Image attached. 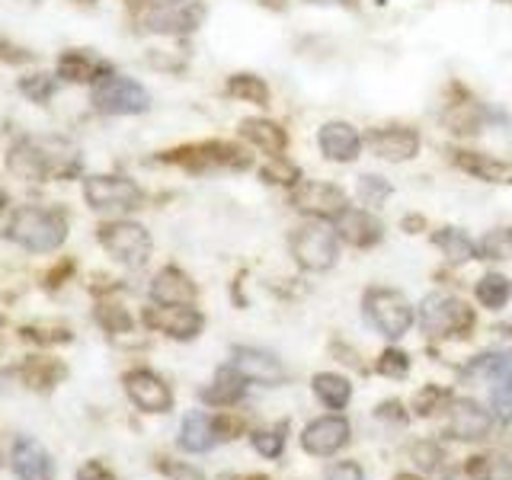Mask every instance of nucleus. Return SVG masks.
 Returning a JSON list of instances; mask_svg holds the SVG:
<instances>
[{
    "instance_id": "obj_1",
    "label": "nucleus",
    "mask_w": 512,
    "mask_h": 480,
    "mask_svg": "<svg viewBox=\"0 0 512 480\" xmlns=\"http://www.w3.org/2000/svg\"><path fill=\"white\" fill-rule=\"evenodd\" d=\"M7 237L32 253H52L68 237V221L61 212H45V208H20L13 215Z\"/></svg>"
},
{
    "instance_id": "obj_2",
    "label": "nucleus",
    "mask_w": 512,
    "mask_h": 480,
    "mask_svg": "<svg viewBox=\"0 0 512 480\" xmlns=\"http://www.w3.org/2000/svg\"><path fill=\"white\" fill-rule=\"evenodd\" d=\"M292 253L301 269L324 272L340 260V234H336V228H327V224H320V221L304 224L292 237Z\"/></svg>"
},
{
    "instance_id": "obj_3",
    "label": "nucleus",
    "mask_w": 512,
    "mask_h": 480,
    "mask_svg": "<svg viewBox=\"0 0 512 480\" xmlns=\"http://www.w3.org/2000/svg\"><path fill=\"white\" fill-rule=\"evenodd\" d=\"M93 103H96V109L112 112V116H135V112H144L151 106V96L132 77L106 74V77L96 80Z\"/></svg>"
},
{
    "instance_id": "obj_4",
    "label": "nucleus",
    "mask_w": 512,
    "mask_h": 480,
    "mask_svg": "<svg viewBox=\"0 0 512 480\" xmlns=\"http://www.w3.org/2000/svg\"><path fill=\"white\" fill-rule=\"evenodd\" d=\"M365 311L372 317V324L384 336H391V340L404 336L413 327V317H416L410 301L400 292H391V288H372V292L365 295Z\"/></svg>"
},
{
    "instance_id": "obj_5",
    "label": "nucleus",
    "mask_w": 512,
    "mask_h": 480,
    "mask_svg": "<svg viewBox=\"0 0 512 480\" xmlns=\"http://www.w3.org/2000/svg\"><path fill=\"white\" fill-rule=\"evenodd\" d=\"M100 244L125 266H144L151 256V237L135 221H112L100 228Z\"/></svg>"
},
{
    "instance_id": "obj_6",
    "label": "nucleus",
    "mask_w": 512,
    "mask_h": 480,
    "mask_svg": "<svg viewBox=\"0 0 512 480\" xmlns=\"http://www.w3.org/2000/svg\"><path fill=\"white\" fill-rule=\"evenodd\" d=\"M420 327L429 336H445V333H458L471 327V311L452 295H429L420 304Z\"/></svg>"
},
{
    "instance_id": "obj_7",
    "label": "nucleus",
    "mask_w": 512,
    "mask_h": 480,
    "mask_svg": "<svg viewBox=\"0 0 512 480\" xmlns=\"http://www.w3.org/2000/svg\"><path fill=\"white\" fill-rule=\"evenodd\" d=\"M84 196L90 208H100V212H125L141 202V189L125 176H90L84 183Z\"/></svg>"
},
{
    "instance_id": "obj_8",
    "label": "nucleus",
    "mask_w": 512,
    "mask_h": 480,
    "mask_svg": "<svg viewBox=\"0 0 512 480\" xmlns=\"http://www.w3.org/2000/svg\"><path fill=\"white\" fill-rule=\"evenodd\" d=\"M474 372H484L490 378V404L500 420H512V352H493L480 356Z\"/></svg>"
},
{
    "instance_id": "obj_9",
    "label": "nucleus",
    "mask_w": 512,
    "mask_h": 480,
    "mask_svg": "<svg viewBox=\"0 0 512 480\" xmlns=\"http://www.w3.org/2000/svg\"><path fill=\"white\" fill-rule=\"evenodd\" d=\"M292 205L304 215H314V218H336L346 208V192L340 186H330V183H298L292 192Z\"/></svg>"
},
{
    "instance_id": "obj_10",
    "label": "nucleus",
    "mask_w": 512,
    "mask_h": 480,
    "mask_svg": "<svg viewBox=\"0 0 512 480\" xmlns=\"http://www.w3.org/2000/svg\"><path fill=\"white\" fill-rule=\"evenodd\" d=\"M144 320H148V327L173 336V340H192L202 330V314L189 304H157L144 314Z\"/></svg>"
},
{
    "instance_id": "obj_11",
    "label": "nucleus",
    "mask_w": 512,
    "mask_h": 480,
    "mask_svg": "<svg viewBox=\"0 0 512 480\" xmlns=\"http://www.w3.org/2000/svg\"><path fill=\"white\" fill-rule=\"evenodd\" d=\"M125 391L135 400V407L144 413H167L173 407L170 388L154 372H148V368H138V372L125 375Z\"/></svg>"
},
{
    "instance_id": "obj_12",
    "label": "nucleus",
    "mask_w": 512,
    "mask_h": 480,
    "mask_svg": "<svg viewBox=\"0 0 512 480\" xmlns=\"http://www.w3.org/2000/svg\"><path fill=\"white\" fill-rule=\"evenodd\" d=\"M13 471L20 480H55V461L45 452L42 442L20 436L13 442Z\"/></svg>"
},
{
    "instance_id": "obj_13",
    "label": "nucleus",
    "mask_w": 512,
    "mask_h": 480,
    "mask_svg": "<svg viewBox=\"0 0 512 480\" xmlns=\"http://www.w3.org/2000/svg\"><path fill=\"white\" fill-rule=\"evenodd\" d=\"M346 442H349V423L343 420V416H324V420H314L301 436L304 452L320 455V458L336 455Z\"/></svg>"
},
{
    "instance_id": "obj_14",
    "label": "nucleus",
    "mask_w": 512,
    "mask_h": 480,
    "mask_svg": "<svg viewBox=\"0 0 512 480\" xmlns=\"http://www.w3.org/2000/svg\"><path fill=\"white\" fill-rule=\"evenodd\" d=\"M231 365L237 368L240 375L247 381H260V384H282L285 381V368L282 362L272 356V352L263 349H250V346H240L234 349V359Z\"/></svg>"
},
{
    "instance_id": "obj_15",
    "label": "nucleus",
    "mask_w": 512,
    "mask_h": 480,
    "mask_svg": "<svg viewBox=\"0 0 512 480\" xmlns=\"http://www.w3.org/2000/svg\"><path fill=\"white\" fill-rule=\"evenodd\" d=\"M317 144H320V151H324L327 160L349 164V160H356L362 151V135L349 122H327L324 128H320Z\"/></svg>"
},
{
    "instance_id": "obj_16",
    "label": "nucleus",
    "mask_w": 512,
    "mask_h": 480,
    "mask_svg": "<svg viewBox=\"0 0 512 480\" xmlns=\"http://www.w3.org/2000/svg\"><path fill=\"white\" fill-rule=\"evenodd\" d=\"M493 426V416L474 404V400H455L452 410H448V432H452L455 439H468V442H477L484 439Z\"/></svg>"
},
{
    "instance_id": "obj_17",
    "label": "nucleus",
    "mask_w": 512,
    "mask_h": 480,
    "mask_svg": "<svg viewBox=\"0 0 512 480\" xmlns=\"http://www.w3.org/2000/svg\"><path fill=\"white\" fill-rule=\"evenodd\" d=\"M336 234L349 240L352 247H372L381 240V221L365 212V208H352L346 205L340 215H336Z\"/></svg>"
},
{
    "instance_id": "obj_18",
    "label": "nucleus",
    "mask_w": 512,
    "mask_h": 480,
    "mask_svg": "<svg viewBox=\"0 0 512 480\" xmlns=\"http://www.w3.org/2000/svg\"><path fill=\"white\" fill-rule=\"evenodd\" d=\"M368 148L378 157L400 164V160H410L420 151V135L410 132V128H378V132L368 138Z\"/></svg>"
},
{
    "instance_id": "obj_19",
    "label": "nucleus",
    "mask_w": 512,
    "mask_h": 480,
    "mask_svg": "<svg viewBox=\"0 0 512 480\" xmlns=\"http://www.w3.org/2000/svg\"><path fill=\"white\" fill-rule=\"evenodd\" d=\"M7 167H10L13 176H20V180H45V176L52 173L42 141H20V144H13L10 157H7Z\"/></svg>"
},
{
    "instance_id": "obj_20",
    "label": "nucleus",
    "mask_w": 512,
    "mask_h": 480,
    "mask_svg": "<svg viewBox=\"0 0 512 480\" xmlns=\"http://www.w3.org/2000/svg\"><path fill=\"white\" fill-rule=\"evenodd\" d=\"M202 10L192 7L189 0L180 7H151L148 13H144V23H148V29L154 32H189L196 29Z\"/></svg>"
},
{
    "instance_id": "obj_21",
    "label": "nucleus",
    "mask_w": 512,
    "mask_h": 480,
    "mask_svg": "<svg viewBox=\"0 0 512 480\" xmlns=\"http://www.w3.org/2000/svg\"><path fill=\"white\" fill-rule=\"evenodd\" d=\"M151 295L157 304H192V298H196V285H192L180 269H164V272H157Z\"/></svg>"
},
{
    "instance_id": "obj_22",
    "label": "nucleus",
    "mask_w": 512,
    "mask_h": 480,
    "mask_svg": "<svg viewBox=\"0 0 512 480\" xmlns=\"http://www.w3.org/2000/svg\"><path fill=\"white\" fill-rule=\"evenodd\" d=\"M215 436L218 429L215 423L208 420L202 410H192L186 420H183V429H180V445L186 452H208V448L215 445Z\"/></svg>"
},
{
    "instance_id": "obj_23",
    "label": "nucleus",
    "mask_w": 512,
    "mask_h": 480,
    "mask_svg": "<svg viewBox=\"0 0 512 480\" xmlns=\"http://www.w3.org/2000/svg\"><path fill=\"white\" fill-rule=\"evenodd\" d=\"M244 138L250 144H256L260 151H266V154H282L288 148L285 128H279L276 122H266V119H247L244 122Z\"/></svg>"
},
{
    "instance_id": "obj_24",
    "label": "nucleus",
    "mask_w": 512,
    "mask_h": 480,
    "mask_svg": "<svg viewBox=\"0 0 512 480\" xmlns=\"http://www.w3.org/2000/svg\"><path fill=\"white\" fill-rule=\"evenodd\" d=\"M244 375L237 372V368L231 365V368H221L218 372V378H215V384L212 388L205 391V400L208 404H215V407H231L234 400L244 394Z\"/></svg>"
},
{
    "instance_id": "obj_25",
    "label": "nucleus",
    "mask_w": 512,
    "mask_h": 480,
    "mask_svg": "<svg viewBox=\"0 0 512 480\" xmlns=\"http://www.w3.org/2000/svg\"><path fill=\"white\" fill-rule=\"evenodd\" d=\"M314 394L324 400L327 407H333V410H343L346 404H349V397H352V384L343 378V375H330V372H324V375H317L314 378Z\"/></svg>"
},
{
    "instance_id": "obj_26",
    "label": "nucleus",
    "mask_w": 512,
    "mask_h": 480,
    "mask_svg": "<svg viewBox=\"0 0 512 480\" xmlns=\"http://www.w3.org/2000/svg\"><path fill=\"white\" fill-rule=\"evenodd\" d=\"M509 295H512V282L506 276H484L477 282V301L484 304V308H503L509 304Z\"/></svg>"
},
{
    "instance_id": "obj_27",
    "label": "nucleus",
    "mask_w": 512,
    "mask_h": 480,
    "mask_svg": "<svg viewBox=\"0 0 512 480\" xmlns=\"http://www.w3.org/2000/svg\"><path fill=\"white\" fill-rule=\"evenodd\" d=\"M436 244L445 250V256L452 263H468V260H474V244L468 240V234H461L458 228H445L442 234H436Z\"/></svg>"
},
{
    "instance_id": "obj_28",
    "label": "nucleus",
    "mask_w": 512,
    "mask_h": 480,
    "mask_svg": "<svg viewBox=\"0 0 512 480\" xmlns=\"http://www.w3.org/2000/svg\"><path fill=\"white\" fill-rule=\"evenodd\" d=\"M461 167H468L474 176H480V180H496V183H509L512 180V170L506 164H500V160H487L484 154H468L461 157Z\"/></svg>"
},
{
    "instance_id": "obj_29",
    "label": "nucleus",
    "mask_w": 512,
    "mask_h": 480,
    "mask_svg": "<svg viewBox=\"0 0 512 480\" xmlns=\"http://www.w3.org/2000/svg\"><path fill=\"white\" fill-rule=\"evenodd\" d=\"M58 74L61 77H68V80H90L100 74V61H93L87 55H80V52H71V55H64L61 64H58ZM103 77V74H100Z\"/></svg>"
},
{
    "instance_id": "obj_30",
    "label": "nucleus",
    "mask_w": 512,
    "mask_h": 480,
    "mask_svg": "<svg viewBox=\"0 0 512 480\" xmlns=\"http://www.w3.org/2000/svg\"><path fill=\"white\" fill-rule=\"evenodd\" d=\"M228 90L237 96V100H247V103H266V96H269L266 84H263L260 77H253V74H237V77H231Z\"/></svg>"
},
{
    "instance_id": "obj_31",
    "label": "nucleus",
    "mask_w": 512,
    "mask_h": 480,
    "mask_svg": "<svg viewBox=\"0 0 512 480\" xmlns=\"http://www.w3.org/2000/svg\"><path fill=\"white\" fill-rule=\"evenodd\" d=\"M388 196H391V183L388 180H381V176H375V173L359 176V199L368 208H378Z\"/></svg>"
},
{
    "instance_id": "obj_32",
    "label": "nucleus",
    "mask_w": 512,
    "mask_h": 480,
    "mask_svg": "<svg viewBox=\"0 0 512 480\" xmlns=\"http://www.w3.org/2000/svg\"><path fill=\"white\" fill-rule=\"evenodd\" d=\"M468 471L477 480H512L509 461H503V458H474V464Z\"/></svg>"
},
{
    "instance_id": "obj_33",
    "label": "nucleus",
    "mask_w": 512,
    "mask_h": 480,
    "mask_svg": "<svg viewBox=\"0 0 512 480\" xmlns=\"http://www.w3.org/2000/svg\"><path fill=\"white\" fill-rule=\"evenodd\" d=\"M378 368H381V375H391V378H404V375H407V368H410V362H407V356H404V352L391 349V352H384V356H381Z\"/></svg>"
},
{
    "instance_id": "obj_34",
    "label": "nucleus",
    "mask_w": 512,
    "mask_h": 480,
    "mask_svg": "<svg viewBox=\"0 0 512 480\" xmlns=\"http://www.w3.org/2000/svg\"><path fill=\"white\" fill-rule=\"evenodd\" d=\"M413 458H416V464H420L423 471H436L439 468V461H442V452L436 445H429V442H420L413 448Z\"/></svg>"
},
{
    "instance_id": "obj_35",
    "label": "nucleus",
    "mask_w": 512,
    "mask_h": 480,
    "mask_svg": "<svg viewBox=\"0 0 512 480\" xmlns=\"http://www.w3.org/2000/svg\"><path fill=\"white\" fill-rule=\"evenodd\" d=\"M253 445H256V452H263L266 458H276L282 452V432H256Z\"/></svg>"
},
{
    "instance_id": "obj_36",
    "label": "nucleus",
    "mask_w": 512,
    "mask_h": 480,
    "mask_svg": "<svg viewBox=\"0 0 512 480\" xmlns=\"http://www.w3.org/2000/svg\"><path fill=\"white\" fill-rule=\"evenodd\" d=\"M327 480H365L362 468L352 461H343V464H333V468L327 471Z\"/></svg>"
},
{
    "instance_id": "obj_37",
    "label": "nucleus",
    "mask_w": 512,
    "mask_h": 480,
    "mask_svg": "<svg viewBox=\"0 0 512 480\" xmlns=\"http://www.w3.org/2000/svg\"><path fill=\"white\" fill-rule=\"evenodd\" d=\"M20 87H23V93H29V96H32V100H39V103L45 100V96H48V93H52V84H48V77H45V74H39V77H32V80H23V84H20Z\"/></svg>"
},
{
    "instance_id": "obj_38",
    "label": "nucleus",
    "mask_w": 512,
    "mask_h": 480,
    "mask_svg": "<svg viewBox=\"0 0 512 480\" xmlns=\"http://www.w3.org/2000/svg\"><path fill=\"white\" fill-rule=\"evenodd\" d=\"M506 247H512L509 234H496V237H487V240H484V253H487V256L496 253V260H506Z\"/></svg>"
},
{
    "instance_id": "obj_39",
    "label": "nucleus",
    "mask_w": 512,
    "mask_h": 480,
    "mask_svg": "<svg viewBox=\"0 0 512 480\" xmlns=\"http://www.w3.org/2000/svg\"><path fill=\"white\" fill-rule=\"evenodd\" d=\"M77 480H116V477H112L100 461H87L84 468L77 471Z\"/></svg>"
},
{
    "instance_id": "obj_40",
    "label": "nucleus",
    "mask_w": 512,
    "mask_h": 480,
    "mask_svg": "<svg viewBox=\"0 0 512 480\" xmlns=\"http://www.w3.org/2000/svg\"><path fill=\"white\" fill-rule=\"evenodd\" d=\"M439 397H442L439 388H426L420 397H416V410H420V413H432V400H439Z\"/></svg>"
},
{
    "instance_id": "obj_41",
    "label": "nucleus",
    "mask_w": 512,
    "mask_h": 480,
    "mask_svg": "<svg viewBox=\"0 0 512 480\" xmlns=\"http://www.w3.org/2000/svg\"><path fill=\"white\" fill-rule=\"evenodd\" d=\"M266 176L272 183H295V180H288V176H295V167H288V164H282V167H276V170H266Z\"/></svg>"
},
{
    "instance_id": "obj_42",
    "label": "nucleus",
    "mask_w": 512,
    "mask_h": 480,
    "mask_svg": "<svg viewBox=\"0 0 512 480\" xmlns=\"http://www.w3.org/2000/svg\"><path fill=\"white\" fill-rule=\"evenodd\" d=\"M170 474H173V480H202V474L199 471H192V468H170Z\"/></svg>"
},
{
    "instance_id": "obj_43",
    "label": "nucleus",
    "mask_w": 512,
    "mask_h": 480,
    "mask_svg": "<svg viewBox=\"0 0 512 480\" xmlns=\"http://www.w3.org/2000/svg\"><path fill=\"white\" fill-rule=\"evenodd\" d=\"M144 4H151V7H180V4H186V0H144Z\"/></svg>"
},
{
    "instance_id": "obj_44",
    "label": "nucleus",
    "mask_w": 512,
    "mask_h": 480,
    "mask_svg": "<svg viewBox=\"0 0 512 480\" xmlns=\"http://www.w3.org/2000/svg\"><path fill=\"white\" fill-rule=\"evenodd\" d=\"M397 480H420L416 474H397Z\"/></svg>"
},
{
    "instance_id": "obj_45",
    "label": "nucleus",
    "mask_w": 512,
    "mask_h": 480,
    "mask_svg": "<svg viewBox=\"0 0 512 480\" xmlns=\"http://www.w3.org/2000/svg\"><path fill=\"white\" fill-rule=\"evenodd\" d=\"M500 330H503V333H509V336H512V320H509V324H503V327H500Z\"/></svg>"
},
{
    "instance_id": "obj_46",
    "label": "nucleus",
    "mask_w": 512,
    "mask_h": 480,
    "mask_svg": "<svg viewBox=\"0 0 512 480\" xmlns=\"http://www.w3.org/2000/svg\"><path fill=\"white\" fill-rule=\"evenodd\" d=\"M4 202H7V196H4V192H0V208H4Z\"/></svg>"
},
{
    "instance_id": "obj_47",
    "label": "nucleus",
    "mask_w": 512,
    "mask_h": 480,
    "mask_svg": "<svg viewBox=\"0 0 512 480\" xmlns=\"http://www.w3.org/2000/svg\"><path fill=\"white\" fill-rule=\"evenodd\" d=\"M509 240H512V231H509Z\"/></svg>"
},
{
    "instance_id": "obj_48",
    "label": "nucleus",
    "mask_w": 512,
    "mask_h": 480,
    "mask_svg": "<svg viewBox=\"0 0 512 480\" xmlns=\"http://www.w3.org/2000/svg\"><path fill=\"white\" fill-rule=\"evenodd\" d=\"M506 4H512V0H506Z\"/></svg>"
}]
</instances>
